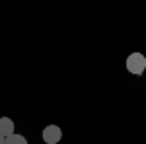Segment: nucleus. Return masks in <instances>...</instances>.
<instances>
[{
	"mask_svg": "<svg viewBox=\"0 0 146 144\" xmlns=\"http://www.w3.org/2000/svg\"><path fill=\"white\" fill-rule=\"evenodd\" d=\"M127 70L135 76H140L146 70V56L142 53H133L127 58Z\"/></svg>",
	"mask_w": 146,
	"mask_h": 144,
	"instance_id": "nucleus-1",
	"label": "nucleus"
},
{
	"mask_svg": "<svg viewBox=\"0 0 146 144\" xmlns=\"http://www.w3.org/2000/svg\"><path fill=\"white\" fill-rule=\"evenodd\" d=\"M60 138H62L60 127H56V125H47L45 129H43V140H45L47 144H56Z\"/></svg>",
	"mask_w": 146,
	"mask_h": 144,
	"instance_id": "nucleus-2",
	"label": "nucleus"
},
{
	"mask_svg": "<svg viewBox=\"0 0 146 144\" xmlns=\"http://www.w3.org/2000/svg\"><path fill=\"white\" fill-rule=\"evenodd\" d=\"M0 134L4 138H8L10 134H14V121L10 117H0Z\"/></svg>",
	"mask_w": 146,
	"mask_h": 144,
	"instance_id": "nucleus-3",
	"label": "nucleus"
},
{
	"mask_svg": "<svg viewBox=\"0 0 146 144\" xmlns=\"http://www.w3.org/2000/svg\"><path fill=\"white\" fill-rule=\"evenodd\" d=\"M6 144H27V140H25V136L23 134H10L8 138H6Z\"/></svg>",
	"mask_w": 146,
	"mask_h": 144,
	"instance_id": "nucleus-4",
	"label": "nucleus"
},
{
	"mask_svg": "<svg viewBox=\"0 0 146 144\" xmlns=\"http://www.w3.org/2000/svg\"><path fill=\"white\" fill-rule=\"evenodd\" d=\"M0 144H6V138H4L2 134H0Z\"/></svg>",
	"mask_w": 146,
	"mask_h": 144,
	"instance_id": "nucleus-5",
	"label": "nucleus"
}]
</instances>
